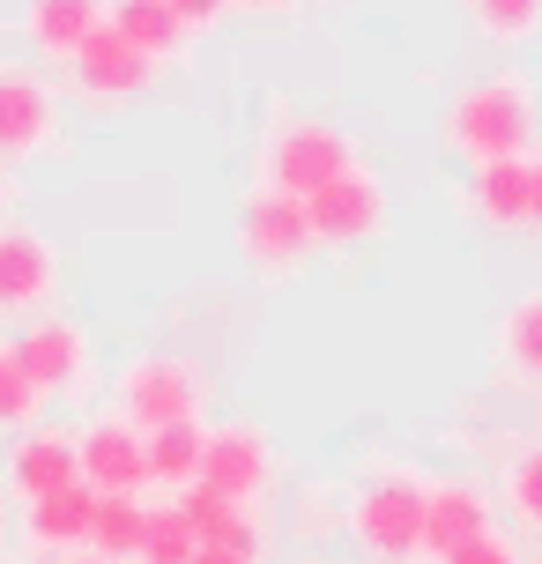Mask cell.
Listing matches in <instances>:
<instances>
[{
    "label": "cell",
    "mask_w": 542,
    "mask_h": 564,
    "mask_svg": "<svg viewBox=\"0 0 542 564\" xmlns=\"http://www.w3.org/2000/svg\"><path fill=\"white\" fill-rule=\"evenodd\" d=\"M498 357H506V371H513L520 387H542V290H528V297L506 305V319H498Z\"/></svg>",
    "instance_id": "obj_20"
},
{
    "label": "cell",
    "mask_w": 542,
    "mask_h": 564,
    "mask_svg": "<svg viewBox=\"0 0 542 564\" xmlns=\"http://www.w3.org/2000/svg\"><path fill=\"white\" fill-rule=\"evenodd\" d=\"M357 164V141L343 134V127H327V119H297V112H275V127H268V141H260V186H275V194L305 200L319 194L327 178H343V171Z\"/></svg>",
    "instance_id": "obj_4"
},
{
    "label": "cell",
    "mask_w": 542,
    "mask_h": 564,
    "mask_svg": "<svg viewBox=\"0 0 542 564\" xmlns=\"http://www.w3.org/2000/svg\"><path fill=\"white\" fill-rule=\"evenodd\" d=\"M520 564H542V557H520Z\"/></svg>",
    "instance_id": "obj_34"
},
{
    "label": "cell",
    "mask_w": 542,
    "mask_h": 564,
    "mask_svg": "<svg viewBox=\"0 0 542 564\" xmlns=\"http://www.w3.org/2000/svg\"><path fill=\"white\" fill-rule=\"evenodd\" d=\"M67 564H112V557H97V550H75V557H67Z\"/></svg>",
    "instance_id": "obj_33"
},
{
    "label": "cell",
    "mask_w": 542,
    "mask_h": 564,
    "mask_svg": "<svg viewBox=\"0 0 542 564\" xmlns=\"http://www.w3.org/2000/svg\"><path fill=\"white\" fill-rule=\"evenodd\" d=\"M460 208L490 230H528V156H506V164H476L468 186H460Z\"/></svg>",
    "instance_id": "obj_16"
},
{
    "label": "cell",
    "mask_w": 542,
    "mask_h": 564,
    "mask_svg": "<svg viewBox=\"0 0 542 564\" xmlns=\"http://www.w3.org/2000/svg\"><path fill=\"white\" fill-rule=\"evenodd\" d=\"M67 67H75V89H83L89 105H127V97H142V89L156 83V59H142L112 23L89 30V45L67 59Z\"/></svg>",
    "instance_id": "obj_12"
},
{
    "label": "cell",
    "mask_w": 542,
    "mask_h": 564,
    "mask_svg": "<svg viewBox=\"0 0 542 564\" xmlns=\"http://www.w3.org/2000/svg\"><path fill=\"white\" fill-rule=\"evenodd\" d=\"M194 528H186V512L178 506H149V520H142V550L134 557L142 564H194Z\"/></svg>",
    "instance_id": "obj_24"
},
{
    "label": "cell",
    "mask_w": 542,
    "mask_h": 564,
    "mask_svg": "<svg viewBox=\"0 0 542 564\" xmlns=\"http://www.w3.org/2000/svg\"><path fill=\"white\" fill-rule=\"evenodd\" d=\"M105 23H112L142 59H156V67L186 45V30L172 23V8H164V0H105Z\"/></svg>",
    "instance_id": "obj_19"
},
{
    "label": "cell",
    "mask_w": 542,
    "mask_h": 564,
    "mask_svg": "<svg viewBox=\"0 0 542 564\" xmlns=\"http://www.w3.org/2000/svg\"><path fill=\"white\" fill-rule=\"evenodd\" d=\"M89 520H97V490H53V498H30L23 512V542L30 550H53V557H75L89 550Z\"/></svg>",
    "instance_id": "obj_17"
},
{
    "label": "cell",
    "mask_w": 542,
    "mask_h": 564,
    "mask_svg": "<svg viewBox=\"0 0 542 564\" xmlns=\"http://www.w3.org/2000/svg\"><path fill=\"white\" fill-rule=\"evenodd\" d=\"M59 290V253L45 230L30 224H0V319H23L45 312Z\"/></svg>",
    "instance_id": "obj_10"
},
{
    "label": "cell",
    "mask_w": 542,
    "mask_h": 564,
    "mask_svg": "<svg viewBox=\"0 0 542 564\" xmlns=\"http://www.w3.org/2000/svg\"><path fill=\"white\" fill-rule=\"evenodd\" d=\"M172 506L186 512V528H194L200 550H230V557H246V564L268 557V528H260V512H253V506H230V498L200 490V482H186Z\"/></svg>",
    "instance_id": "obj_15"
},
{
    "label": "cell",
    "mask_w": 542,
    "mask_h": 564,
    "mask_svg": "<svg viewBox=\"0 0 542 564\" xmlns=\"http://www.w3.org/2000/svg\"><path fill=\"white\" fill-rule=\"evenodd\" d=\"M446 149L460 164H506V156H535V83L528 75H484V83L454 89L446 105Z\"/></svg>",
    "instance_id": "obj_1"
},
{
    "label": "cell",
    "mask_w": 542,
    "mask_h": 564,
    "mask_svg": "<svg viewBox=\"0 0 542 564\" xmlns=\"http://www.w3.org/2000/svg\"><path fill=\"white\" fill-rule=\"evenodd\" d=\"M59 127V97L53 83L37 75V67H0V164H23V156H37L45 141H53Z\"/></svg>",
    "instance_id": "obj_11"
},
{
    "label": "cell",
    "mask_w": 542,
    "mask_h": 564,
    "mask_svg": "<svg viewBox=\"0 0 542 564\" xmlns=\"http://www.w3.org/2000/svg\"><path fill=\"white\" fill-rule=\"evenodd\" d=\"M15 365H23V379L45 401L53 394H83L89 387V327L83 319H59V312L30 319L23 335H15Z\"/></svg>",
    "instance_id": "obj_8"
},
{
    "label": "cell",
    "mask_w": 542,
    "mask_h": 564,
    "mask_svg": "<svg viewBox=\"0 0 542 564\" xmlns=\"http://www.w3.org/2000/svg\"><path fill=\"white\" fill-rule=\"evenodd\" d=\"M238 253L253 260L260 275H290L313 253V224H305V200L275 194V186H253L246 208H238Z\"/></svg>",
    "instance_id": "obj_6"
},
{
    "label": "cell",
    "mask_w": 542,
    "mask_h": 564,
    "mask_svg": "<svg viewBox=\"0 0 542 564\" xmlns=\"http://www.w3.org/2000/svg\"><path fill=\"white\" fill-rule=\"evenodd\" d=\"M305 224H313V246H371L387 230V186L365 164H349L343 178L305 194Z\"/></svg>",
    "instance_id": "obj_7"
},
{
    "label": "cell",
    "mask_w": 542,
    "mask_h": 564,
    "mask_svg": "<svg viewBox=\"0 0 542 564\" xmlns=\"http://www.w3.org/2000/svg\"><path fill=\"white\" fill-rule=\"evenodd\" d=\"M194 564H246V557H230V550H194Z\"/></svg>",
    "instance_id": "obj_32"
},
{
    "label": "cell",
    "mask_w": 542,
    "mask_h": 564,
    "mask_svg": "<svg viewBox=\"0 0 542 564\" xmlns=\"http://www.w3.org/2000/svg\"><path fill=\"white\" fill-rule=\"evenodd\" d=\"M164 8H172V23H178V30H216L230 0H164Z\"/></svg>",
    "instance_id": "obj_29"
},
{
    "label": "cell",
    "mask_w": 542,
    "mask_h": 564,
    "mask_svg": "<svg viewBox=\"0 0 542 564\" xmlns=\"http://www.w3.org/2000/svg\"><path fill=\"white\" fill-rule=\"evenodd\" d=\"M431 564H520V550H513L506 528H490V535L460 542V550H446V557H431Z\"/></svg>",
    "instance_id": "obj_28"
},
{
    "label": "cell",
    "mask_w": 542,
    "mask_h": 564,
    "mask_svg": "<svg viewBox=\"0 0 542 564\" xmlns=\"http://www.w3.org/2000/svg\"><path fill=\"white\" fill-rule=\"evenodd\" d=\"M498 520H490V490L468 476H438L424 482V557H446V550H460V542L490 535Z\"/></svg>",
    "instance_id": "obj_13"
},
{
    "label": "cell",
    "mask_w": 542,
    "mask_h": 564,
    "mask_svg": "<svg viewBox=\"0 0 542 564\" xmlns=\"http://www.w3.org/2000/svg\"><path fill=\"white\" fill-rule=\"evenodd\" d=\"M97 23H105V0H30V8H23L30 45H37L45 59H59V67L89 45V30H97Z\"/></svg>",
    "instance_id": "obj_18"
},
{
    "label": "cell",
    "mask_w": 542,
    "mask_h": 564,
    "mask_svg": "<svg viewBox=\"0 0 542 564\" xmlns=\"http://www.w3.org/2000/svg\"><path fill=\"white\" fill-rule=\"evenodd\" d=\"M200 490L260 512V498L275 490V438L260 423H216L200 446Z\"/></svg>",
    "instance_id": "obj_5"
},
{
    "label": "cell",
    "mask_w": 542,
    "mask_h": 564,
    "mask_svg": "<svg viewBox=\"0 0 542 564\" xmlns=\"http://www.w3.org/2000/svg\"><path fill=\"white\" fill-rule=\"evenodd\" d=\"M343 535L371 564H416L424 557V476L409 468H371L343 498Z\"/></svg>",
    "instance_id": "obj_2"
},
{
    "label": "cell",
    "mask_w": 542,
    "mask_h": 564,
    "mask_svg": "<svg viewBox=\"0 0 542 564\" xmlns=\"http://www.w3.org/2000/svg\"><path fill=\"white\" fill-rule=\"evenodd\" d=\"M506 506H513V520L542 528V446L513 453V468H506Z\"/></svg>",
    "instance_id": "obj_26"
},
{
    "label": "cell",
    "mask_w": 542,
    "mask_h": 564,
    "mask_svg": "<svg viewBox=\"0 0 542 564\" xmlns=\"http://www.w3.org/2000/svg\"><path fill=\"white\" fill-rule=\"evenodd\" d=\"M142 520H149L142 498H97V520H89V550H97V557H112V564H127L134 550H142Z\"/></svg>",
    "instance_id": "obj_23"
},
{
    "label": "cell",
    "mask_w": 542,
    "mask_h": 564,
    "mask_svg": "<svg viewBox=\"0 0 542 564\" xmlns=\"http://www.w3.org/2000/svg\"><path fill=\"white\" fill-rule=\"evenodd\" d=\"M75 468H83V490H97V498H142L149 438L119 416H97L89 431H75Z\"/></svg>",
    "instance_id": "obj_9"
},
{
    "label": "cell",
    "mask_w": 542,
    "mask_h": 564,
    "mask_svg": "<svg viewBox=\"0 0 542 564\" xmlns=\"http://www.w3.org/2000/svg\"><path fill=\"white\" fill-rule=\"evenodd\" d=\"M200 446H208V423H164V431H149V482H164V490L200 482Z\"/></svg>",
    "instance_id": "obj_21"
},
{
    "label": "cell",
    "mask_w": 542,
    "mask_h": 564,
    "mask_svg": "<svg viewBox=\"0 0 542 564\" xmlns=\"http://www.w3.org/2000/svg\"><path fill=\"white\" fill-rule=\"evenodd\" d=\"M83 468H75V431H45V423H30L15 431V446H8V490L15 498H53V490H75Z\"/></svg>",
    "instance_id": "obj_14"
},
{
    "label": "cell",
    "mask_w": 542,
    "mask_h": 564,
    "mask_svg": "<svg viewBox=\"0 0 542 564\" xmlns=\"http://www.w3.org/2000/svg\"><path fill=\"white\" fill-rule=\"evenodd\" d=\"M200 401H208V371L194 357H172V349H142L112 379V416L134 423L142 438L164 423H200Z\"/></svg>",
    "instance_id": "obj_3"
},
{
    "label": "cell",
    "mask_w": 542,
    "mask_h": 564,
    "mask_svg": "<svg viewBox=\"0 0 542 564\" xmlns=\"http://www.w3.org/2000/svg\"><path fill=\"white\" fill-rule=\"evenodd\" d=\"M528 230H542V149L528 156Z\"/></svg>",
    "instance_id": "obj_30"
},
{
    "label": "cell",
    "mask_w": 542,
    "mask_h": 564,
    "mask_svg": "<svg viewBox=\"0 0 542 564\" xmlns=\"http://www.w3.org/2000/svg\"><path fill=\"white\" fill-rule=\"evenodd\" d=\"M37 409H45V394H37L23 379V365H15V335H0V431H30Z\"/></svg>",
    "instance_id": "obj_25"
},
{
    "label": "cell",
    "mask_w": 542,
    "mask_h": 564,
    "mask_svg": "<svg viewBox=\"0 0 542 564\" xmlns=\"http://www.w3.org/2000/svg\"><path fill=\"white\" fill-rule=\"evenodd\" d=\"M460 15L490 45H528V37H542V0H460Z\"/></svg>",
    "instance_id": "obj_22"
},
{
    "label": "cell",
    "mask_w": 542,
    "mask_h": 564,
    "mask_svg": "<svg viewBox=\"0 0 542 564\" xmlns=\"http://www.w3.org/2000/svg\"><path fill=\"white\" fill-rule=\"evenodd\" d=\"M230 8H253V15H283V8H297V0H230Z\"/></svg>",
    "instance_id": "obj_31"
},
{
    "label": "cell",
    "mask_w": 542,
    "mask_h": 564,
    "mask_svg": "<svg viewBox=\"0 0 542 564\" xmlns=\"http://www.w3.org/2000/svg\"><path fill=\"white\" fill-rule=\"evenodd\" d=\"M290 535H297V542L343 535V498H335V490H305V498L290 506Z\"/></svg>",
    "instance_id": "obj_27"
}]
</instances>
